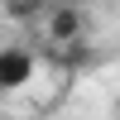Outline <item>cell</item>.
<instances>
[{
    "instance_id": "cell-3",
    "label": "cell",
    "mask_w": 120,
    "mask_h": 120,
    "mask_svg": "<svg viewBox=\"0 0 120 120\" xmlns=\"http://www.w3.org/2000/svg\"><path fill=\"white\" fill-rule=\"evenodd\" d=\"M48 5H53V0H0V15H5L10 24H43Z\"/></svg>"
},
{
    "instance_id": "cell-1",
    "label": "cell",
    "mask_w": 120,
    "mask_h": 120,
    "mask_svg": "<svg viewBox=\"0 0 120 120\" xmlns=\"http://www.w3.org/2000/svg\"><path fill=\"white\" fill-rule=\"evenodd\" d=\"M43 34H48V48H63V43L86 38V10L72 5V0H53L48 15H43Z\"/></svg>"
},
{
    "instance_id": "cell-2",
    "label": "cell",
    "mask_w": 120,
    "mask_h": 120,
    "mask_svg": "<svg viewBox=\"0 0 120 120\" xmlns=\"http://www.w3.org/2000/svg\"><path fill=\"white\" fill-rule=\"evenodd\" d=\"M34 72H38V58H34V48H19V43H5L0 48V91H24L29 82H34Z\"/></svg>"
},
{
    "instance_id": "cell-4",
    "label": "cell",
    "mask_w": 120,
    "mask_h": 120,
    "mask_svg": "<svg viewBox=\"0 0 120 120\" xmlns=\"http://www.w3.org/2000/svg\"><path fill=\"white\" fill-rule=\"evenodd\" d=\"M48 58H53L58 67H67V72H77V67H91V43L86 38H77V43H63V48H48Z\"/></svg>"
},
{
    "instance_id": "cell-5",
    "label": "cell",
    "mask_w": 120,
    "mask_h": 120,
    "mask_svg": "<svg viewBox=\"0 0 120 120\" xmlns=\"http://www.w3.org/2000/svg\"><path fill=\"white\" fill-rule=\"evenodd\" d=\"M0 96H5V91H0Z\"/></svg>"
}]
</instances>
